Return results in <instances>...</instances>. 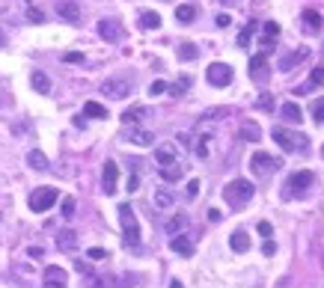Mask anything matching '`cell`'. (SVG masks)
Returning <instances> with one entry per match:
<instances>
[{
	"instance_id": "44dd1931",
	"label": "cell",
	"mask_w": 324,
	"mask_h": 288,
	"mask_svg": "<svg viewBox=\"0 0 324 288\" xmlns=\"http://www.w3.org/2000/svg\"><path fill=\"white\" fill-rule=\"evenodd\" d=\"M155 205H158L161 211H170V208L176 205V196H173V190H170V187H158V190H155Z\"/></svg>"
},
{
	"instance_id": "74e56055",
	"label": "cell",
	"mask_w": 324,
	"mask_h": 288,
	"mask_svg": "<svg viewBox=\"0 0 324 288\" xmlns=\"http://www.w3.org/2000/svg\"><path fill=\"white\" fill-rule=\"evenodd\" d=\"M313 116H316V122H319V125L324 122V98L313 101Z\"/></svg>"
},
{
	"instance_id": "603a6c76",
	"label": "cell",
	"mask_w": 324,
	"mask_h": 288,
	"mask_svg": "<svg viewBox=\"0 0 324 288\" xmlns=\"http://www.w3.org/2000/svg\"><path fill=\"white\" fill-rule=\"evenodd\" d=\"M194 18H196V6H194V3L176 6V21H179V24H194Z\"/></svg>"
},
{
	"instance_id": "bcb514c9",
	"label": "cell",
	"mask_w": 324,
	"mask_h": 288,
	"mask_svg": "<svg viewBox=\"0 0 324 288\" xmlns=\"http://www.w3.org/2000/svg\"><path fill=\"white\" fill-rule=\"evenodd\" d=\"M214 24H217V27H229V24H232V15H226V12H220V15L214 18Z\"/></svg>"
},
{
	"instance_id": "60d3db41",
	"label": "cell",
	"mask_w": 324,
	"mask_h": 288,
	"mask_svg": "<svg viewBox=\"0 0 324 288\" xmlns=\"http://www.w3.org/2000/svg\"><path fill=\"white\" fill-rule=\"evenodd\" d=\"M164 92H167V83H164V80H152L149 95H164Z\"/></svg>"
},
{
	"instance_id": "ee69618b",
	"label": "cell",
	"mask_w": 324,
	"mask_h": 288,
	"mask_svg": "<svg viewBox=\"0 0 324 288\" xmlns=\"http://www.w3.org/2000/svg\"><path fill=\"white\" fill-rule=\"evenodd\" d=\"M176 140H179V146H182V149H194V137H191V134H179Z\"/></svg>"
},
{
	"instance_id": "f1b7e54d",
	"label": "cell",
	"mask_w": 324,
	"mask_h": 288,
	"mask_svg": "<svg viewBox=\"0 0 324 288\" xmlns=\"http://www.w3.org/2000/svg\"><path fill=\"white\" fill-rule=\"evenodd\" d=\"M319 86H324V68H322V65H319V68H313V74H310L307 86L301 89V95H304V92H313V89H319Z\"/></svg>"
},
{
	"instance_id": "3957f363",
	"label": "cell",
	"mask_w": 324,
	"mask_h": 288,
	"mask_svg": "<svg viewBox=\"0 0 324 288\" xmlns=\"http://www.w3.org/2000/svg\"><path fill=\"white\" fill-rule=\"evenodd\" d=\"M271 137H274V143H277L283 152H298V149H304V146H307V137H301V134H292V131L280 128V125L271 131Z\"/></svg>"
},
{
	"instance_id": "f6af8a7d",
	"label": "cell",
	"mask_w": 324,
	"mask_h": 288,
	"mask_svg": "<svg viewBox=\"0 0 324 288\" xmlns=\"http://www.w3.org/2000/svg\"><path fill=\"white\" fill-rule=\"evenodd\" d=\"M256 229H259V235H262V238H271V235H274V229H271V223H268V220H262Z\"/></svg>"
},
{
	"instance_id": "7c38bea8",
	"label": "cell",
	"mask_w": 324,
	"mask_h": 288,
	"mask_svg": "<svg viewBox=\"0 0 324 288\" xmlns=\"http://www.w3.org/2000/svg\"><path fill=\"white\" fill-rule=\"evenodd\" d=\"M45 288H68V277H65V271L57 268V265L45 268Z\"/></svg>"
},
{
	"instance_id": "681fc988",
	"label": "cell",
	"mask_w": 324,
	"mask_h": 288,
	"mask_svg": "<svg viewBox=\"0 0 324 288\" xmlns=\"http://www.w3.org/2000/svg\"><path fill=\"white\" fill-rule=\"evenodd\" d=\"M196 193H199V181H196V178H191V181H188V196L194 199Z\"/></svg>"
},
{
	"instance_id": "7bdbcfd3",
	"label": "cell",
	"mask_w": 324,
	"mask_h": 288,
	"mask_svg": "<svg viewBox=\"0 0 324 288\" xmlns=\"http://www.w3.org/2000/svg\"><path fill=\"white\" fill-rule=\"evenodd\" d=\"M63 59L65 62H83V54L80 51H68V54H63Z\"/></svg>"
},
{
	"instance_id": "4dcf8cb0",
	"label": "cell",
	"mask_w": 324,
	"mask_h": 288,
	"mask_svg": "<svg viewBox=\"0 0 324 288\" xmlns=\"http://www.w3.org/2000/svg\"><path fill=\"white\" fill-rule=\"evenodd\" d=\"M188 86H191V77H188V74H182V77H179L176 83H170L167 89H170V95H173V98H179V95H185V92H188Z\"/></svg>"
},
{
	"instance_id": "1f68e13d",
	"label": "cell",
	"mask_w": 324,
	"mask_h": 288,
	"mask_svg": "<svg viewBox=\"0 0 324 288\" xmlns=\"http://www.w3.org/2000/svg\"><path fill=\"white\" fill-rule=\"evenodd\" d=\"M27 164H30L33 170H48V158H45V152H39V149H33V152L27 155Z\"/></svg>"
},
{
	"instance_id": "4316f807",
	"label": "cell",
	"mask_w": 324,
	"mask_h": 288,
	"mask_svg": "<svg viewBox=\"0 0 324 288\" xmlns=\"http://www.w3.org/2000/svg\"><path fill=\"white\" fill-rule=\"evenodd\" d=\"M83 116H89V119H107V107L98 104V101H86L83 104Z\"/></svg>"
},
{
	"instance_id": "f35d334b",
	"label": "cell",
	"mask_w": 324,
	"mask_h": 288,
	"mask_svg": "<svg viewBox=\"0 0 324 288\" xmlns=\"http://www.w3.org/2000/svg\"><path fill=\"white\" fill-rule=\"evenodd\" d=\"M86 259H92V262H101V259H107V250H101V247H92V250H86Z\"/></svg>"
},
{
	"instance_id": "f907efd6",
	"label": "cell",
	"mask_w": 324,
	"mask_h": 288,
	"mask_svg": "<svg viewBox=\"0 0 324 288\" xmlns=\"http://www.w3.org/2000/svg\"><path fill=\"white\" fill-rule=\"evenodd\" d=\"M9 104H12V98H9V95H6V89L0 86V107H9Z\"/></svg>"
},
{
	"instance_id": "ba28073f",
	"label": "cell",
	"mask_w": 324,
	"mask_h": 288,
	"mask_svg": "<svg viewBox=\"0 0 324 288\" xmlns=\"http://www.w3.org/2000/svg\"><path fill=\"white\" fill-rule=\"evenodd\" d=\"M101 92H104L107 98L119 101V98L131 95V80H125V77H107V80L101 83Z\"/></svg>"
},
{
	"instance_id": "d6a6232c",
	"label": "cell",
	"mask_w": 324,
	"mask_h": 288,
	"mask_svg": "<svg viewBox=\"0 0 324 288\" xmlns=\"http://www.w3.org/2000/svg\"><path fill=\"white\" fill-rule=\"evenodd\" d=\"M185 226H188V214H176V217H170V223H167V235H179Z\"/></svg>"
},
{
	"instance_id": "816d5d0a",
	"label": "cell",
	"mask_w": 324,
	"mask_h": 288,
	"mask_svg": "<svg viewBox=\"0 0 324 288\" xmlns=\"http://www.w3.org/2000/svg\"><path fill=\"white\" fill-rule=\"evenodd\" d=\"M27 256H30V259H42V247H30Z\"/></svg>"
},
{
	"instance_id": "e575fe53",
	"label": "cell",
	"mask_w": 324,
	"mask_h": 288,
	"mask_svg": "<svg viewBox=\"0 0 324 288\" xmlns=\"http://www.w3.org/2000/svg\"><path fill=\"white\" fill-rule=\"evenodd\" d=\"M60 214H63L65 220L74 217V196H65V199H63V211H60Z\"/></svg>"
},
{
	"instance_id": "f5cc1de1",
	"label": "cell",
	"mask_w": 324,
	"mask_h": 288,
	"mask_svg": "<svg viewBox=\"0 0 324 288\" xmlns=\"http://www.w3.org/2000/svg\"><path fill=\"white\" fill-rule=\"evenodd\" d=\"M74 268H77V271H80V274H89V265H86V262H80V259H77V262H74Z\"/></svg>"
},
{
	"instance_id": "7dc6e473",
	"label": "cell",
	"mask_w": 324,
	"mask_h": 288,
	"mask_svg": "<svg viewBox=\"0 0 324 288\" xmlns=\"http://www.w3.org/2000/svg\"><path fill=\"white\" fill-rule=\"evenodd\" d=\"M262 253H265V256H274V253H277V244H274L271 238H265V244H262Z\"/></svg>"
},
{
	"instance_id": "836d02e7",
	"label": "cell",
	"mask_w": 324,
	"mask_h": 288,
	"mask_svg": "<svg viewBox=\"0 0 324 288\" xmlns=\"http://www.w3.org/2000/svg\"><path fill=\"white\" fill-rule=\"evenodd\" d=\"M241 137H244V140H250V143H256V140L262 137V131H259V125H256V122H244V125H241Z\"/></svg>"
},
{
	"instance_id": "8fae6325",
	"label": "cell",
	"mask_w": 324,
	"mask_h": 288,
	"mask_svg": "<svg viewBox=\"0 0 324 288\" xmlns=\"http://www.w3.org/2000/svg\"><path fill=\"white\" fill-rule=\"evenodd\" d=\"M116 181H119V167H116L113 161H107V164H104V173H101V190H104L107 196H113V193H116Z\"/></svg>"
},
{
	"instance_id": "db71d44e",
	"label": "cell",
	"mask_w": 324,
	"mask_h": 288,
	"mask_svg": "<svg viewBox=\"0 0 324 288\" xmlns=\"http://www.w3.org/2000/svg\"><path fill=\"white\" fill-rule=\"evenodd\" d=\"M170 288H185V286H182V283H179V280H173V286H170Z\"/></svg>"
},
{
	"instance_id": "7a4b0ae2",
	"label": "cell",
	"mask_w": 324,
	"mask_h": 288,
	"mask_svg": "<svg viewBox=\"0 0 324 288\" xmlns=\"http://www.w3.org/2000/svg\"><path fill=\"white\" fill-rule=\"evenodd\" d=\"M119 226H122L125 247H140V223L131 205H119Z\"/></svg>"
},
{
	"instance_id": "d590c367",
	"label": "cell",
	"mask_w": 324,
	"mask_h": 288,
	"mask_svg": "<svg viewBox=\"0 0 324 288\" xmlns=\"http://www.w3.org/2000/svg\"><path fill=\"white\" fill-rule=\"evenodd\" d=\"M253 30H256V24L250 21V24H247V27L238 33V45H241V48H247V42H250V33H253Z\"/></svg>"
},
{
	"instance_id": "5b68a950",
	"label": "cell",
	"mask_w": 324,
	"mask_h": 288,
	"mask_svg": "<svg viewBox=\"0 0 324 288\" xmlns=\"http://www.w3.org/2000/svg\"><path fill=\"white\" fill-rule=\"evenodd\" d=\"M283 167V161L280 158H271L268 152H256L253 158H250V170L256 173V175H271V173H277Z\"/></svg>"
},
{
	"instance_id": "11a10c76",
	"label": "cell",
	"mask_w": 324,
	"mask_h": 288,
	"mask_svg": "<svg viewBox=\"0 0 324 288\" xmlns=\"http://www.w3.org/2000/svg\"><path fill=\"white\" fill-rule=\"evenodd\" d=\"M3 45H6V36H3V30H0V48H3Z\"/></svg>"
},
{
	"instance_id": "b9f144b4",
	"label": "cell",
	"mask_w": 324,
	"mask_h": 288,
	"mask_svg": "<svg viewBox=\"0 0 324 288\" xmlns=\"http://www.w3.org/2000/svg\"><path fill=\"white\" fill-rule=\"evenodd\" d=\"M265 36H271V39L280 36V24H277V21H268V24H265Z\"/></svg>"
},
{
	"instance_id": "ac0fdd59",
	"label": "cell",
	"mask_w": 324,
	"mask_h": 288,
	"mask_svg": "<svg viewBox=\"0 0 324 288\" xmlns=\"http://www.w3.org/2000/svg\"><path fill=\"white\" fill-rule=\"evenodd\" d=\"M125 140H128V143H134V146H152V143H155V134H149V131H143V128H134V125H131V128L125 131Z\"/></svg>"
},
{
	"instance_id": "484cf974",
	"label": "cell",
	"mask_w": 324,
	"mask_h": 288,
	"mask_svg": "<svg viewBox=\"0 0 324 288\" xmlns=\"http://www.w3.org/2000/svg\"><path fill=\"white\" fill-rule=\"evenodd\" d=\"M176 54H179V59L191 62V59H196V57H199V48H196L194 42H182V45L176 48Z\"/></svg>"
},
{
	"instance_id": "277c9868",
	"label": "cell",
	"mask_w": 324,
	"mask_h": 288,
	"mask_svg": "<svg viewBox=\"0 0 324 288\" xmlns=\"http://www.w3.org/2000/svg\"><path fill=\"white\" fill-rule=\"evenodd\" d=\"M60 199V193L54 190V187H36L33 193H30V211H36V214H42V211H51V205Z\"/></svg>"
},
{
	"instance_id": "5bb4252c",
	"label": "cell",
	"mask_w": 324,
	"mask_h": 288,
	"mask_svg": "<svg viewBox=\"0 0 324 288\" xmlns=\"http://www.w3.org/2000/svg\"><path fill=\"white\" fill-rule=\"evenodd\" d=\"M176 161H179V149H176L173 143H161V146L155 149V164L170 167V164H176Z\"/></svg>"
},
{
	"instance_id": "8d00e7d4",
	"label": "cell",
	"mask_w": 324,
	"mask_h": 288,
	"mask_svg": "<svg viewBox=\"0 0 324 288\" xmlns=\"http://www.w3.org/2000/svg\"><path fill=\"white\" fill-rule=\"evenodd\" d=\"M256 104H259V107H262V110H274V95H271V92H262V95H259V101H256Z\"/></svg>"
},
{
	"instance_id": "7402d4cb",
	"label": "cell",
	"mask_w": 324,
	"mask_h": 288,
	"mask_svg": "<svg viewBox=\"0 0 324 288\" xmlns=\"http://www.w3.org/2000/svg\"><path fill=\"white\" fill-rule=\"evenodd\" d=\"M229 247H232L235 253H247V250H250V235H247L244 229L232 232V235H229Z\"/></svg>"
},
{
	"instance_id": "cb8c5ba5",
	"label": "cell",
	"mask_w": 324,
	"mask_h": 288,
	"mask_svg": "<svg viewBox=\"0 0 324 288\" xmlns=\"http://www.w3.org/2000/svg\"><path fill=\"white\" fill-rule=\"evenodd\" d=\"M30 83H33V89L42 92V95L51 92V77H48L45 71H33V74H30Z\"/></svg>"
},
{
	"instance_id": "c3c4849f",
	"label": "cell",
	"mask_w": 324,
	"mask_h": 288,
	"mask_svg": "<svg viewBox=\"0 0 324 288\" xmlns=\"http://www.w3.org/2000/svg\"><path fill=\"white\" fill-rule=\"evenodd\" d=\"M125 190H131V193L140 190V175H128V187H125Z\"/></svg>"
},
{
	"instance_id": "ab89813d",
	"label": "cell",
	"mask_w": 324,
	"mask_h": 288,
	"mask_svg": "<svg viewBox=\"0 0 324 288\" xmlns=\"http://www.w3.org/2000/svg\"><path fill=\"white\" fill-rule=\"evenodd\" d=\"M27 18H30L33 24H42V21H45V12H42V9H33V6H30V9H27Z\"/></svg>"
},
{
	"instance_id": "d4e9b609",
	"label": "cell",
	"mask_w": 324,
	"mask_h": 288,
	"mask_svg": "<svg viewBox=\"0 0 324 288\" xmlns=\"http://www.w3.org/2000/svg\"><path fill=\"white\" fill-rule=\"evenodd\" d=\"M304 27H307L310 33H319V30H322V15H319L316 9H304Z\"/></svg>"
},
{
	"instance_id": "e0dca14e",
	"label": "cell",
	"mask_w": 324,
	"mask_h": 288,
	"mask_svg": "<svg viewBox=\"0 0 324 288\" xmlns=\"http://www.w3.org/2000/svg\"><path fill=\"white\" fill-rule=\"evenodd\" d=\"M280 116H283L289 125H301V122H304V110L298 107V101H286V104L280 107Z\"/></svg>"
},
{
	"instance_id": "4fadbf2b",
	"label": "cell",
	"mask_w": 324,
	"mask_h": 288,
	"mask_svg": "<svg viewBox=\"0 0 324 288\" xmlns=\"http://www.w3.org/2000/svg\"><path fill=\"white\" fill-rule=\"evenodd\" d=\"M57 15H60L63 21H68V24H77V21H80V6H77L74 0H60V3H57Z\"/></svg>"
},
{
	"instance_id": "6da1fadb",
	"label": "cell",
	"mask_w": 324,
	"mask_h": 288,
	"mask_svg": "<svg viewBox=\"0 0 324 288\" xmlns=\"http://www.w3.org/2000/svg\"><path fill=\"white\" fill-rule=\"evenodd\" d=\"M253 193H256V187H253L247 178H235V181H229V184L223 187V199H226V205H232V208H244V205L253 199Z\"/></svg>"
},
{
	"instance_id": "9a60e30c",
	"label": "cell",
	"mask_w": 324,
	"mask_h": 288,
	"mask_svg": "<svg viewBox=\"0 0 324 288\" xmlns=\"http://www.w3.org/2000/svg\"><path fill=\"white\" fill-rule=\"evenodd\" d=\"M170 250H173V253H179V256H185V259H191V256H194V241H191L188 235H182V232H179V235H173V238H170Z\"/></svg>"
},
{
	"instance_id": "d6986e66",
	"label": "cell",
	"mask_w": 324,
	"mask_h": 288,
	"mask_svg": "<svg viewBox=\"0 0 324 288\" xmlns=\"http://www.w3.org/2000/svg\"><path fill=\"white\" fill-rule=\"evenodd\" d=\"M307 57H310V51H307V48H301V51H292L289 57H283V59H280V71H292V68H295L298 62H304Z\"/></svg>"
},
{
	"instance_id": "f546056e",
	"label": "cell",
	"mask_w": 324,
	"mask_h": 288,
	"mask_svg": "<svg viewBox=\"0 0 324 288\" xmlns=\"http://www.w3.org/2000/svg\"><path fill=\"white\" fill-rule=\"evenodd\" d=\"M140 27L143 30H158L161 27V15L158 12H143L140 15Z\"/></svg>"
},
{
	"instance_id": "ffe728a7",
	"label": "cell",
	"mask_w": 324,
	"mask_h": 288,
	"mask_svg": "<svg viewBox=\"0 0 324 288\" xmlns=\"http://www.w3.org/2000/svg\"><path fill=\"white\" fill-rule=\"evenodd\" d=\"M57 247H60L63 253H74V250H77V235H74L71 229H63V232L57 235Z\"/></svg>"
},
{
	"instance_id": "2e32d148",
	"label": "cell",
	"mask_w": 324,
	"mask_h": 288,
	"mask_svg": "<svg viewBox=\"0 0 324 288\" xmlns=\"http://www.w3.org/2000/svg\"><path fill=\"white\" fill-rule=\"evenodd\" d=\"M146 116H152V110L143 107V104H134V107H128V110L122 113V125H137V122H143Z\"/></svg>"
},
{
	"instance_id": "83f0119b",
	"label": "cell",
	"mask_w": 324,
	"mask_h": 288,
	"mask_svg": "<svg viewBox=\"0 0 324 288\" xmlns=\"http://www.w3.org/2000/svg\"><path fill=\"white\" fill-rule=\"evenodd\" d=\"M182 175H185V167H182L179 161L170 164V167H161V178H164V181H179Z\"/></svg>"
},
{
	"instance_id": "52a82bcc",
	"label": "cell",
	"mask_w": 324,
	"mask_h": 288,
	"mask_svg": "<svg viewBox=\"0 0 324 288\" xmlns=\"http://www.w3.org/2000/svg\"><path fill=\"white\" fill-rule=\"evenodd\" d=\"M205 77H208L211 86H229V83H232V65H226V62H211V65L205 68Z\"/></svg>"
},
{
	"instance_id": "8992f818",
	"label": "cell",
	"mask_w": 324,
	"mask_h": 288,
	"mask_svg": "<svg viewBox=\"0 0 324 288\" xmlns=\"http://www.w3.org/2000/svg\"><path fill=\"white\" fill-rule=\"evenodd\" d=\"M313 181H316V175H313L310 170L292 173V175H289V181H286V190H283V196H286V199H292L295 193H304V190H307Z\"/></svg>"
},
{
	"instance_id": "30bf717a",
	"label": "cell",
	"mask_w": 324,
	"mask_h": 288,
	"mask_svg": "<svg viewBox=\"0 0 324 288\" xmlns=\"http://www.w3.org/2000/svg\"><path fill=\"white\" fill-rule=\"evenodd\" d=\"M98 36L107 39V42H119V39L125 36V30H122V24H119L116 18H101V21H98Z\"/></svg>"
},
{
	"instance_id": "9c48e42d",
	"label": "cell",
	"mask_w": 324,
	"mask_h": 288,
	"mask_svg": "<svg viewBox=\"0 0 324 288\" xmlns=\"http://www.w3.org/2000/svg\"><path fill=\"white\" fill-rule=\"evenodd\" d=\"M250 77H253L256 83H268V77H271V62H268L265 54H253V57H250Z\"/></svg>"
}]
</instances>
